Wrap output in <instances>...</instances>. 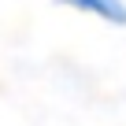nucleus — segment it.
<instances>
[{
	"label": "nucleus",
	"mask_w": 126,
	"mask_h": 126,
	"mask_svg": "<svg viewBox=\"0 0 126 126\" xmlns=\"http://www.w3.org/2000/svg\"><path fill=\"white\" fill-rule=\"evenodd\" d=\"M56 4L82 11V15H93L108 26H126V0H56Z\"/></svg>",
	"instance_id": "f257e3e1"
}]
</instances>
